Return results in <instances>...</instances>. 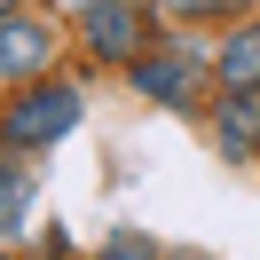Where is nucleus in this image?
I'll return each instance as SVG.
<instances>
[{
	"mask_svg": "<svg viewBox=\"0 0 260 260\" xmlns=\"http://www.w3.org/2000/svg\"><path fill=\"white\" fill-rule=\"evenodd\" d=\"M55 71V24L32 8H8L0 16V87H32Z\"/></svg>",
	"mask_w": 260,
	"mask_h": 260,
	"instance_id": "20e7f679",
	"label": "nucleus"
},
{
	"mask_svg": "<svg viewBox=\"0 0 260 260\" xmlns=\"http://www.w3.org/2000/svg\"><path fill=\"white\" fill-rule=\"evenodd\" d=\"M205 71H213V55L181 48V40H150V48L126 63V79H134V95H142V103H166V111H205Z\"/></svg>",
	"mask_w": 260,
	"mask_h": 260,
	"instance_id": "f03ea898",
	"label": "nucleus"
},
{
	"mask_svg": "<svg viewBox=\"0 0 260 260\" xmlns=\"http://www.w3.org/2000/svg\"><path fill=\"white\" fill-rule=\"evenodd\" d=\"M8 8H24V0H0V16H8Z\"/></svg>",
	"mask_w": 260,
	"mask_h": 260,
	"instance_id": "9b49d317",
	"label": "nucleus"
},
{
	"mask_svg": "<svg viewBox=\"0 0 260 260\" xmlns=\"http://www.w3.org/2000/svg\"><path fill=\"white\" fill-rule=\"evenodd\" d=\"M166 260H205V252H166Z\"/></svg>",
	"mask_w": 260,
	"mask_h": 260,
	"instance_id": "9d476101",
	"label": "nucleus"
},
{
	"mask_svg": "<svg viewBox=\"0 0 260 260\" xmlns=\"http://www.w3.org/2000/svg\"><path fill=\"white\" fill-rule=\"evenodd\" d=\"M103 260H166V252H158L150 237H134V229H118V237L103 244Z\"/></svg>",
	"mask_w": 260,
	"mask_h": 260,
	"instance_id": "6e6552de",
	"label": "nucleus"
},
{
	"mask_svg": "<svg viewBox=\"0 0 260 260\" xmlns=\"http://www.w3.org/2000/svg\"><path fill=\"white\" fill-rule=\"evenodd\" d=\"M79 48L95 55V63L126 71L134 55L150 48V8H142V0H87V8H79Z\"/></svg>",
	"mask_w": 260,
	"mask_h": 260,
	"instance_id": "7ed1b4c3",
	"label": "nucleus"
},
{
	"mask_svg": "<svg viewBox=\"0 0 260 260\" xmlns=\"http://www.w3.org/2000/svg\"><path fill=\"white\" fill-rule=\"evenodd\" d=\"M166 8H174V16H229L237 0H166Z\"/></svg>",
	"mask_w": 260,
	"mask_h": 260,
	"instance_id": "1a4fd4ad",
	"label": "nucleus"
},
{
	"mask_svg": "<svg viewBox=\"0 0 260 260\" xmlns=\"http://www.w3.org/2000/svg\"><path fill=\"white\" fill-rule=\"evenodd\" d=\"M24 205H32V174L0 150V237H16V229H24Z\"/></svg>",
	"mask_w": 260,
	"mask_h": 260,
	"instance_id": "0eeeda50",
	"label": "nucleus"
},
{
	"mask_svg": "<svg viewBox=\"0 0 260 260\" xmlns=\"http://www.w3.org/2000/svg\"><path fill=\"white\" fill-rule=\"evenodd\" d=\"M213 87H260V16H244L213 55Z\"/></svg>",
	"mask_w": 260,
	"mask_h": 260,
	"instance_id": "423d86ee",
	"label": "nucleus"
},
{
	"mask_svg": "<svg viewBox=\"0 0 260 260\" xmlns=\"http://www.w3.org/2000/svg\"><path fill=\"white\" fill-rule=\"evenodd\" d=\"M79 111H87V95L63 71H48V79H32V87H8V103H0V150H8V158H40V150H55L79 126Z\"/></svg>",
	"mask_w": 260,
	"mask_h": 260,
	"instance_id": "f257e3e1",
	"label": "nucleus"
},
{
	"mask_svg": "<svg viewBox=\"0 0 260 260\" xmlns=\"http://www.w3.org/2000/svg\"><path fill=\"white\" fill-rule=\"evenodd\" d=\"M205 126H213V150L229 166H252L260 158V87H221L213 111H205Z\"/></svg>",
	"mask_w": 260,
	"mask_h": 260,
	"instance_id": "39448f33",
	"label": "nucleus"
},
{
	"mask_svg": "<svg viewBox=\"0 0 260 260\" xmlns=\"http://www.w3.org/2000/svg\"><path fill=\"white\" fill-rule=\"evenodd\" d=\"M0 260H8V252H0Z\"/></svg>",
	"mask_w": 260,
	"mask_h": 260,
	"instance_id": "f8f14e48",
	"label": "nucleus"
}]
</instances>
